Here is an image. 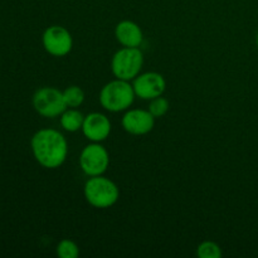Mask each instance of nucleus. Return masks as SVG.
I'll return each instance as SVG.
<instances>
[{
  "mask_svg": "<svg viewBox=\"0 0 258 258\" xmlns=\"http://www.w3.org/2000/svg\"><path fill=\"white\" fill-rule=\"evenodd\" d=\"M55 252H57V256L60 258H77L80 256V247L76 242L66 238L57 244Z\"/></svg>",
  "mask_w": 258,
  "mask_h": 258,
  "instance_id": "15",
  "label": "nucleus"
},
{
  "mask_svg": "<svg viewBox=\"0 0 258 258\" xmlns=\"http://www.w3.org/2000/svg\"><path fill=\"white\" fill-rule=\"evenodd\" d=\"M133 87L136 97L150 101L153 98L163 96L166 88V81L163 75L158 72L140 73L133 80Z\"/></svg>",
  "mask_w": 258,
  "mask_h": 258,
  "instance_id": "8",
  "label": "nucleus"
},
{
  "mask_svg": "<svg viewBox=\"0 0 258 258\" xmlns=\"http://www.w3.org/2000/svg\"><path fill=\"white\" fill-rule=\"evenodd\" d=\"M115 37L122 47L139 48L144 42L143 30L133 20H121L115 28Z\"/></svg>",
  "mask_w": 258,
  "mask_h": 258,
  "instance_id": "11",
  "label": "nucleus"
},
{
  "mask_svg": "<svg viewBox=\"0 0 258 258\" xmlns=\"http://www.w3.org/2000/svg\"><path fill=\"white\" fill-rule=\"evenodd\" d=\"M83 121H85V115L77 108L67 107L59 116L60 126L67 133H77L82 130Z\"/></svg>",
  "mask_w": 258,
  "mask_h": 258,
  "instance_id": "12",
  "label": "nucleus"
},
{
  "mask_svg": "<svg viewBox=\"0 0 258 258\" xmlns=\"http://www.w3.org/2000/svg\"><path fill=\"white\" fill-rule=\"evenodd\" d=\"M197 256L199 258H221L223 256L221 246L213 241H204L197 247Z\"/></svg>",
  "mask_w": 258,
  "mask_h": 258,
  "instance_id": "14",
  "label": "nucleus"
},
{
  "mask_svg": "<svg viewBox=\"0 0 258 258\" xmlns=\"http://www.w3.org/2000/svg\"><path fill=\"white\" fill-rule=\"evenodd\" d=\"M256 45H257V49H258V32H257V34H256Z\"/></svg>",
  "mask_w": 258,
  "mask_h": 258,
  "instance_id": "17",
  "label": "nucleus"
},
{
  "mask_svg": "<svg viewBox=\"0 0 258 258\" xmlns=\"http://www.w3.org/2000/svg\"><path fill=\"white\" fill-rule=\"evenodd\" d=\"M42 44L45 52L53 57H64L72 50L73 38L70 30L62 25H52L43 32Z\"/></svg>",
  "mask_w": 258,
  "mask_h": 258,
  "instance_id": "7",
  "label": "nucleus"
},
{
  "mask_svg": "<svg viewBox=\"0 0 258 258\" xmlns=\"http://www.w3.org/2000/svg\"><path fill=\"white\" fill-rule=\"evenodd\" d=\"M30 149L39 165L47 169H57L66 161L68 143L64 135L54 128H40L30 140Z\"/></svg>",
  "mask_w": 258,
  "mask_h": 258,
  "instance_id": "1",
  "label": "nucleus"
},
{
  "mask_svg": "<svg viewBox=\"0 0 258 258\" xmlns=\"http://www.w3.org/2000/svg\"><path fill=\"white\" fill-rule=\"evenodd\" d=\"M63 97L67 107L78 108L85 101V92L80 86H68L63 90Z\"/></svg>",
  "mask_w": 258,
  "mask_h": 258,
  "instance_id": "13",
  "label": "nucleus"
},
{
  "mask_svg": "<svg viewBox=\"0 0 258 258\" xmlns=\"http://www.w3.org/2000/svg\"><path fill=\"white\" fill-rule=\"evenodd\" d=\"M135 91L128 81L116 80L106 83L100 91L101 106L108 112H122L128 110L135 101Z\"/></svg>",
  "mask_w": 258,
  "mask_h": 258,
  "instance_id": "2",
  "label": "nucleus"
},
{
  "mask_svg": "<svg viewBox=\"0 0 258 258\" xmlns=\"http://www.w3.org/2000/svg\"><path fill=\"white\" fill-rule=\"evenodd\" d=\"M83 194L87 203L98 209L111 208L120 198L117 185L103 175L90 176L83 188Z\"/></svg>",
  "mask_w": 258,
  "mask_h": 258,
  "instance_id": "3",
  "label": "nucleus"
},
{
  "mask_svg": "<svg viewBox=\"0 0 258 258\" xmlns=\"http://www.w3.org/2000/svg\"><path fill=\"white\" fill-rule=\"evenodd\" d=\"M121 125L130 135L143 136L153 131L155 126V117L149 110L128 108L121 118Z\"/></svg>",
  "mask_w": 258,
  "mask_h": 258,
  "instance_id": "9",
  "label": "nucleus"
},
{
  "mask_svg": "<svg viewBox=\"0 0 258 258\" xmlns=\"http://www.w3.org/2000/svg\"><path fill=\"white\" fill-rule=\"evenodd\" d=\"M82 133L91 143H102L110 136L111 121L101 112H91L85 116Z\"/></svg>",
  "mask_w": 258,
  "mask_h": 258,
  "instance_id": "10",
  "label": "nucleus"
},
{
  "mask_svg": "<svg viewBox=\"0 0 258 258\" xmlns=\"http://www.w3.org/2000/svg\"><path fill=\"white\" fill-rule=\"evenodd\" d=\"M169 108H170V103H169V101L166 100L165 97H163V96H159V97H155L153 98V100H150L148 110L150 111L151 115H153L154 117L159 118L165 116L166 113H168Z\"/></svg>",
  "mask_w": 258,
  "mask_h": 258,
  "instance_id": "16",
  "label": "nucleus"
},
{
  "mask_svg": "<svg viewBox=\"0 0 258 258\" xmlns=\"http://www.w3.org/2000/svg\"><path fill=\"white\" fill-rule=\"evenodd\" d=\"M32 103L34 110L40 116L47 118H54L67 108L63 97V91L55 87H42L33 95Z\"/></svg>",
  "mask_w": 258,
  "mask_h": 258,
  "instance_id": "5",
  "label": "nucleus"
},
{
  "mask_svg": "<svg viewBox=\"0 0 258 258\" xmlns=\"http://www.w3.org/2000/svg\"><path fill=\"white\" fill-rule=\"evenodd\" d=\"M144 64V54L139 48L122 47L111 59V72L115 78L133 81L141 72Z\"/></svg>",
  "mask_w": 258,
  "mask_h": 258,
  "instance_id": "4",
  "label": "nucleus"
},
{
  "mask_svg": "<svg viewBox=\"0 0 258 258\" xmlns=\"http://www.w3.org/2000/svg\"><path fill=\"white\" fill-rule=\"evenodd\" d=\"M78 163L86 175H103L110 165V155L101 143H91L82 149Z\"/></svg>",
  "mask_w": 258,
  "mask_h": 258,
  "instance_id": "6",
  "label": "nucleus"
}]
</instances>
